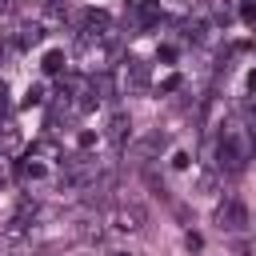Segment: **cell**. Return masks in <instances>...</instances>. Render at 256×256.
<instances>
[{"label": "cell", "mask_w": 256, "mask_h": 256, "mask_svg": "<svg viewBox=\"0 0 256 256\" xmlns=\"http://www.w3.org/2000/svg\"><path fill=\"white\" fill-rule=\"evenodd\" d=\"M216 224H220L224 232H244V228L252 224V216H248V208H244L236 196H224V200L216 204Z\"/></svg>", "instance_id": "6da1fadb"}, {"label": "cell", "mask_w": 256, "mask_h": 256, "mask_svg": "<svg viewBox=\"0 0 256 256\" xmlns=\"http://www.w3.org/2000/svg\"><path fill=\"white\" fill-rule=\"evenodd\" d=\"M244 160H248V152H244V144H240L236 136H224V140L216 144V164H220L224 172H240Z\"/></svg>", "instance_id": "7a4b0ae2"}, {"label": "cell", "mask_w": 256, "mask_h": 256, "mask_svg": "<svg viewBox=\"0 0 256 256\" xmlns=\"http://www.w3.org/2000/svg\"><path fill=\"white\" fill-rule=\"evenodd\" d=\"M108 220H112L116 232H136V228H144V208H136V204L132 208H116Z\"/></svg>", "instance_id": "3957f363"}, {"label": "cell", "mask_w": 256, "mask_h": 256, "mask_svg": "<svg viewBox=\"0 0 256 256\" xmlns=\"http://www.w3.org/2000/svg\"><path fill=\"white\" fill-rule=\"evenodd\" d=\"M128 128H132V124H128V116H112V124H108V140H112V144H120V140L128 136Z\"/></svg>", "instance_id": "277c9868"}, {"label": "cell", "mask_w": 256, "mask_h": 256, "mask_svg": "<svg viewBox=\"0 0 256 256\" xmlns=\"http://www.w3.org/2000/svg\"><path fill=\"white\" fill-rule=\"evenodd\" d=\"M128 76H132V84H136V88H144V80H148V72H144V64H140V60H132V64H128Z\"/></svg>", "instance_id": "5b68a950"}, {"label": "cell", "mask_w": 256, "mask_h": 256, "mask_svg": "<svg viewBox=\"0 0 256 256\" xmlns=\"http://www.w3.org/2000/svg\"><path fill=\"white\" fill-rule=\"evenodd\" d=\"M20 40H24V44H36V40H40V28H24V36H20Z\"/></svg>", "instance_id": "8992f818"}, {"label": "cell", "mask_w": 256, "mask_h": 256, "mask_svg": "<svg viewBox=\"0 0 256 256\" xmlns=\"http://www.w3.org/2000/svg\"><path fill=\"white\" fill-rule=\"evenodd\" d=\"M4 12H8V0H0V16H4Z\"/></svg>", "instance_id": "52a82bcc"}]
</instances>
